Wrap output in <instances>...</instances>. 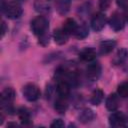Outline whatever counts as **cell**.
I'll list each match as a JSON object with an SVG mask.
<instances>
[{"mask_svg": "<svg viewBox=\"0 0 128 128\" xmlns=\"http://www.w3.org/2000/svg\"><path fill=\"white\" fill-rule=\"evenodd\" d=\"M38 38H39V43L41 45L46 46V45L49 44V34L48 33H46V34H44V35H42V36H40Z\"/></svg>", "mask_w": 128, "mask_h": 128, "instance_id": "obj_25", "label": "cell"}, {"mask_svg": "<svg viewBox=\"0 0 128 128\" xmlns=\"http://www.w3.org/2000/svg\"><path fill=\"white\" fill-rule=\"evenodd\" d=\"M103 98H104V92L101 89H95L91 94L90 103L94 106H97L102 102Z\"/></svg>", "mask_w": 128, "mask_h": 128, "instance_id": "obj_21", "label": "cell"}, {"mask_svg": "<svg viewBox=\"0 0 128 128\" xmlns=\"http://www.w3.org/2000/svg\"><path fill=\"white\" fill-rule=\"evenodd\" d=\"M16 97V92L12 87H6L2 92L0 96V101H1V107L12 105L14 99Z\"/></svg>", "mask_w": 128, "mask_h": 128, "instance_id": "obj_8", "label": "cell"}, {"mask_svg": "<svg viewBox=\"0 0 128 128\" xmlns=\"http://www.w3.org/2000/svg\"><path fill=\"white\" fill-rule=\"evenodd\" d=\"M70 89H71V84L65 80H58L57 85H56V90L58 96H63V97H68L70 94Z\"/></svg>", "mask_w": 128, "mask_h": 128, "instance_id": "obj_11", "label": "cell"}, {"mask_svg": "<svg viewBox=\"0 0 128 128\" xmlns=\"http://www.w3.org/2000/svg\"><path fill=\"white\" fill-rule=\"evenodd\" d=\"M111 0H99V7L101 10H107L110 7Z\"/></svg>", "mask_w": 128, "mask_h": 128, "instance_id": "obj_24", "label": "cell"}, {"mask_svg": "<svg viewBox=\"0 0 128 128\" xmlns=\"http://www.w3.org/2000/svg\"><path fill=\"white\" fill-rule=\"evenodd\" d=\"M18 117L23 125H30L31 124V114L29 110L25 107H21L17 110Z\"/></svg>", "mask_w": 128, "mask_h": 128, "instance_id": "obj_19", "label": "cell"}, {"mask_svg": "<svg viewBox=\"0 0 128 128\" xmlns=\"http://www.w3.org/2000/svg\"><path fill=\"white\" fill-rule=\"evenodd\" d=\"M64 125L65 124L61 119H56L50 124V126L53 127V128H61V127H64Z\"/></svg>", "mask_w": 128, "mask_h": 128, "instance_id": "obj_26", "label": "cell"}, {"mask_svg": "<svg viewBox=\"0 0 128 128\" xmlns=\"http://www.w3.org/2000/svg\"><path fill=\"white\" fill-rule=\"evenodd\" d=\"M127 60H128V50L126 48H120L115 53L112 59V63L114 65H122Z\"/></svg>", "mask_w": 128, "mask_h": 128, "instance_id": "obj_10", "label": "cell"}, {"mask_svg": "<svg viewBox=\"0 0 128 128\" xmlns=\"http://www.w3.org/2000/svg\"><path fill=\"white\" fill-rule=\"evenodd\" d=\"M89 34V29H88V26L85 24V23H82L80 25L77 26V29L74 33V36L77 38V39H84L88 36Z\"/></svg>", "mask_w": 128, "mask_h": 128, "instance_id": "obj_22", "label": "cell"}, {"mask_svg": "<svg viewBox=\"0 0 128 128\" xmlns=\"http://www.w3.org/2000/svg\"><path fill=\"white\" fill-rule=\"evenodd\" d=\"M117 94H118L120 97H123V98L128 97V81L122 82L121 84L118 85Z\"/></svg>", "mask_w": 128, "mask_h": 128, "instance_id": "obj_23", "label": "cell"}, {"mask_svg": "<svg viewBox=\"0 0 128 128\" xmlns=\"http://www.w3.org/2000/svg\"><path fill=\"white\" fill-rule=\"evenodd\" d=\"M119 95L118 94H115V93H112L110 94L107 98H106V101H105V105H106V108L109 110V111H115L118 106H119Z\"/></svg>", "mask_w": 128, "mask_h": 128, "instance_id": "obj_16", "label": "cell"}, {"mask_svg": "<svg viewBox=\"0 0 128 128\" xmlns=\"http://www.w3.org/2000/svg\"><path fill=\"white\" fill-rule=\"evenodd\" d=\"M31 30L34 35L40 37L46 33H48L49 29V22L46 17L44 16H36L30 23Z\"/></svg>", "mask_w": 128, "mask_h": 128, "instance_id": "obj_2", "label": "cell"}, {"mask_svg": "<svg viewBox=\"0 0 128 128\" xmlns=\"http://www.w3.org/2000/svg\"><path fill=\"white\" fill-rule=\"evenodd\" d=\"M68 37L69 35L62 29V28H58L55 29L53 32V38L56 44L58 45H63L68 41Z\"/></svg>", "mask_w": 128, "mask_h": 128, "instance_id": "obj_15", "label": "cell"}, {"mask_svg": "<svg viewBox=\"0 0 128 128\" xmlns=\"http://www.w3.org/2000/svg\"><path fill=\"white\" fill-rule=\"evenodd\" d=\"M101 71H102V68L98 62H90V64L87 66L85 71L86 78L91 82L97 81L101 75Z\"/></svg>", "mask_w": 128, "mask_h": 128, "instance_id": "obj_4", "label": "cell"}, {"mask_svg": "<svg viewBox=\"0 0 128 128\" xmlns=\"http://www.w3.org/2000/svg\"><path fill=\"white\" fill-rule=\"evenodd\" d=\"M116 2H117V5L121 8L126 9L128 7V0H116Z\"/></svg>", "mask_w": 128, "mask_h": 128, "instance_id": "obj_27", "label": "cell"}, {"mask_svg": "<svg viewBox=\"0 0 128 128\" xmlns=\"http://www.w3.org/2000/svg\"><path fill=\"white\" fill-rule=\"evenodd\" d=\"M106 22H107V19H106L105 14L102 12H98L94 14L93 17L91 18V27L94 31L99 32L105 27Z\"/></svg>", "mask_w": 128, "mask_h": 128, "instance_id": "obj_7", "label": "cell"}, {"mask_svg": "<svg viewBox=\"0 0 128 128\" xmlns=\"http://www.w3.org/2000/svg\"><path fill=\"white\" fill-rule=\"evenodd\" d=\"M53 0H34V9L38 13H46L50 10Z\"/></svg>", "mask_w": 128, "mask_h": 128, "instance_id": "obj_12", "label": "cell"}, {"mask_svg": "<svg viewBox=\"0 0 128 128\" xmlns=\"http://www.w3.org/2000/svg\"><path fill=\"white\" fill-rule=\"evenodd\" d=\"M2 29H1V37L3 38L4 37V35H5V33L7 32V27H6V23L4 22V21H2Z\"/></svg>", "mask_w": 128, "mask_h": 128, "instance_id": "obj_28", "label": "cell"}, {"mask_svg": "<svg viewBox=\"0 0 128 128\" xmlns=\"http://www.w3.org/2000/svg\"><path fill=\"white\" fill-rule=\"evenodd\" d=\"M109 25L115 32H119V31L123 30L124 27H125L124 16L122 14H120L119 12H117V11L113 12L110 19H109Z\"/></svg>", "mask_w": 128, "mask_h": 128, "instance_id": "obj_5", "label": "cell"}, {"mask_svg": "<svg viewBox=\"0 0 128 128\" xmlns=\"http://www.w3.org/2000/svg\"><path fill=\"white\" fill-rule=\"evenodd\" d=\"M2 11L4 13V15L9 18V19H18L22 13H23V9L22 6L20 5L19 2L12 0V1H8L6 2L3 6H2Z\"/></svg>", "mask_w": 128, "mask_h": 128, "instance_id": "obj_1", "label": "cell"}, {"mask_svg": "<svg viewBox=\"0 0 128 128\" xmlns=\"http://www.w3.org/2000/svg\"><path fill=\"white\" fill-rule=\"evenodd\" d=\"M124 19H125V22H127L128 23V7L125 9V11H124Z\"/></svg>", "mask_w": 128, "mask_h": 128, "instance_id": "obj_29", "label": "cell"}, {"mask_svg": "<svg viewBox=\"0 0 128 128\" xmlns=\"http://www.w3.org/2000/svg\"><path fill=\"white\" fill-rule=\"evenodd\" d=\"M77 26L78 24L76 23V21L72 18H68L65 20V22L63 23V26H62V29L68 34V35H74L76 29H77Z\"/></svg>", "mask_w": 128, "mask_h": 128, "instance_id": "obj_20", "label": "cell"}, {"mask_svg": "<svg viewBox=\"0 0 128 128\" xmlns=\"http://www.w3.org/2000/svg\"><path fill=\"white\" fill-rule=\"evenodd\" d=\"M79 59L83 62H87V63H90V62H93L96 58V51L94 48L92 47H86L84 49H82L79 54Z\"/></svg>", "mask_w": 128, "mask_h": 128, "instance_id": "obj_9", "label": "cell"}, {"mask_svg": "<svg viewBox=\"0 0 128 128\" xmlns=\"http://www.w3.org/2000/svg\"><path fill=\"white\" fill-rule=\"evenodd\" d=\"M71 7V1L70 0H56L55 1V9L58 14L60 15H66Z\"/></svg>", "mask_w": 128, "mask_h": 128, "instance_id": "obj_13", "label": "cell"}, {"mask_svg": "<svg viewBox=\"0 0 128 128\" xmlns=\"http://www.w3.org/2000/svg\"><path fill=\"white\" fill-rule=\"evenodd\" d=\"M94 118H95V114H94V112H93L91 109H89V108L83 109V110L79 113V115H78V120H79L81 123H83V124H87V123L93 121Z\"/></svg>", "mask_w": 128, "mask_h": 128, "instance_id": "obj_17", "label": "cell"}, {"mask_svg": "<svg viewBox=\"0 0 128 128\" xmlns=\"http://www.w3.org/2000/svg\"><path fill=\"white\" fill-rule=\"evenodd\" d=\"M22 93L24 98L30 102H34L38 100L41 95L40 88L34 83H27L26 85H24L22 89Z\"/></svg>", "mask_w": 128, "mask_h": 128, "instance_id": "obj_3", "label": "cell"}, {"mask_svg": "<svg viewBox=\"0 0 128 128\" xmlns=\"http://www.w3.org/2000/svg\"><path fill=\"white\" fill-rule=\"evenodd\" d=\"M128 123L127 116L122 112H113L109 116V124L113 127H125Z\"/></svg>", "mask_w": 128, "mask_h": 128, "instance_id": "obj_6", "label": "cell"}, {"mask_svg": "<svg viewBox=\"0 0 128 128\" xmlns=\"http://www.w3.org/2000/svg\"><path fill=\"white\" fill-rule=\"evenodd\" d=\"M68 97H63V96H58V98L55 101L54 108L59 114H64L68 108Z\"/></svg>", "mask_w": 128, "mask_h": 128, "instance_id": "obj_18", "label": "cell"}, {"mask_svg": "<svg viewBox=\"0 0 128 128\" xmlns=\"http://www.w3.org/2000/svg\"><path fill=\"white\" fill-rule=\"evenodd\" d=\"M116 45H117V42L115 40H112V39L103 40L99 44V51L101 54H109L110 52L113 51Z\"/></svg>", "mask_w": 128, "mask_h": 128, "instance_id": "obj_14", "label": "cell"}]
</instances>
